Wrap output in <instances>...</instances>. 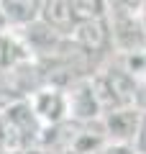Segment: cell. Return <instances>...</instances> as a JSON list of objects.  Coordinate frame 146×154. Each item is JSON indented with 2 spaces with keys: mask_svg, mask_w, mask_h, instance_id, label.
<instances>
[{
  "mask_svg": "<svg viewBox=\"0 0 146 154\" xmlns=\"http://www.w3.org/2000/svg\"><path fill=\"white\" fill-rule=\"evenodd\" d=\"M141 121H144V113L133 105L128 108H115V110H105L103 118H100V126L108 141H118V144H133L138 139L141 131Z\"/></svg>",
  "mask_w": 146,
  "mask_h": 154,
  "instance_id": "cell-1",
  "label": "cell"
},
{
  "mask_svg": "<svg viewBox=\"0 0 146 154\" xmlns=\"http://www.w3.org/2000/svg\"><path fill=\"white\" fill-rule=\"evenodd\" d=\"M33 116L36 121H41L44 126H59L69 118V103H67V93L59 88H44V90H36L31 100Z\"/></svg>",
  "mask_w": 146,
  "mask_h": 154,
  "instance_id": "cell-2",
  "label": "cell"
},
{
  "mask_svg": "<svg viewBox=\"0 0 146 154\" xmlns=\"http://www.w3.org/2000/svg\"><path fill=\"white\" fill-rule=\"evenodd\" d=\"M33 51L16 28H0V75H13L21 67L31 64Z\"/></svg>",
  "mask_w": 146,
  "mask_h": 154,
  "instance_id": "cell-3",
  "label": "cell"
},
{
  "mask_svg": "<svg viewBox=\"0 0 146 154\" xmlns=\"http://www.w3.org/2000/svg\"><path fill=\"white\" fill-rule=\"evenodd\" d=\"M67 103H69V118H77V121L103 118V105H100L92 80H82V82L72 85L67 90Z\"/></svg>",
  "mask_w": 146,
  "mask_h": 154,
  "instance_id": "cell-4",
  "label": "cell"
},
{
  "mask_svg": "<svg viewBox=\"0 0 146 154\" xmlns=\"http://www.w3.org/2000/svg\"><path fill=\"white\" fill-rule=\"evenodd\" d=\"M46 0H0V21L3 26L23 31L41 18V8Z\"/></svg>",
  "mask_w": 146,
  "mask_h": 154,
  "instance_id": "cell-5",
  "label": "cell"
},
{
  "mask_svg": "<svg viewBox=\"0 0 146 154\" xmlns=\"http://www.w3.org/2000/svg\"><path fill=\"white\" fill-rule=\"evenodd\" d=\"M72 41L85 51H103L113 41V28L108 18H97V21H80L77 28L72 31Z\"/></svg>",
  "mask_w": 146,
  "mask_h": 154,
  "instance_id": "cell-6",
  "label": "cell"
},
{
  "mask_svg": "<svg viewBox=\"0 0 146 154\" xmlns=\"http://www.w3.org/2000/svg\"><path fill=\"white\" fill-rule=\"evenodd\" d=\"M41 23H46L49 28H54L62 36H72V31L77 28V16L69 0H46L41 8Z\"/></svg>",
  "mask_w": 146,
  "mask_h": 154,
  "instance_id": "cell-7",
  "label": "cell"
},
{
  "mask_svg": "<svg viewBox=\"0 0 146 154\" xmlns=\"http://www.w3.org/2000/svg\"><path fill=\"white\" fill-rule=\"evenodd\" d=\"M77 21H97L108 18V0H69Z\"/></svg>",
  "mask_w": 146,
  "mask_h": 154,
  "instance_id": "cell-8",
  "label": "cell"
},
{
  "mask_svg": "<svg viewBox=\"0 0 146 154\" xmlns=\"http://www.w3.org/2000/svg\"><path fill=\"white\" fill-rule=\"evenodd\" d=\"M97 154H138L133 144H118V141H105L97 149Z\"/></svg>",
  "mask_w": 146,
  "mask_h": 154,
  "instance_id": "cell-9",
  "label": "cell"
},
{
  "mask_svg": "<svg viewBox=\"0 0 146 154\" xmlns=\"http://www.w3.org/2000/svg\"><path fill=\"white\" fill-rule=\"evenodd\" d=\"M136 149H138V154H146V113H144V121H141L138 139H136Z\"/></svg>",
  "mask_w": 146,
  "mask_h": 154,
  "instance_id": "cell-10",
  "label": "cell"
}]
</instances>
